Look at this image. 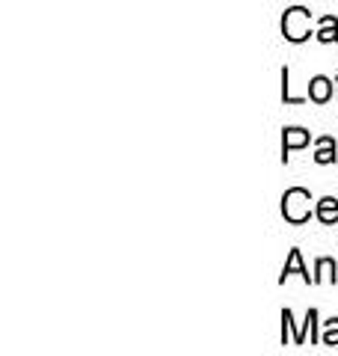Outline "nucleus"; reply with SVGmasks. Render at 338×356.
Returning <instances> with one entry per match:
<instances>
[{
	"mask_svg": "<svg viewBox=\"0 0 338 356\" xmlns=\"http://www.w3.org/2000/svg\"><path fill=\"white\" fill-rule=\"evenodd\" d=\"M291 273H300L303 280L314 285V276H309V270H306V267H303V255H300V250H291V255H288L285 267H282V276H279V282H285Z\"/></svg>",
	"mask_w": 338,
	"mask_h": 356,
	"instance_id": "obj_5",
	"label": "nucleus"
},
{
	"mask_svg": "<svg viewBox=\"0 0 338 356\" xmlns=\"http://www.w3.org/2000/svg\"><path fill=\"white\" fill-rule=\"evenodd\" d=\"M318 39H321V42H338V18H335V15H323V18H321Z\"/></svg>",
	"mask_w": 338,
	"mask_h": 356,
	"instance_id": "obj_9",
	"label": "nucleus"
},
{
	"mask_svg": "<svg viewBox=\"0 0 338 356\" xmlns=\"http://www.w3.org/2000/svg\"><path fill=\"white\" fill-rule=\"evenodd\" d=\"M282 36L288 42H306L312 36V13L303 6H291L282 18Z\"/></svg>",
	"mask_w": 338,
	"mask_h": 356,
	"instance_id": "obj_2",
	"label": "nucleus"
},
{
	"mask_svg": "<svg viewBox=\"0 0 338 356\" xmlns=\"http://www.w3.org/2000/svg\"><path fill=\"white\" fill-rule=\"evenodd\" d=\"M335 81H338V77H335ZM335 86H338V83H335Z\"/></svg>",
	"mask_w": 338,
	"mask_h": 356,
	"instance_id": "obj_13",
	"label": "nucleus"
},
{
	"mask_svg": "<svg viewBox=\"0 0 338 356\" xmlns=\"http://www.w3.org/2000/svg\"><path fill=\"white\" fill-rule=\"evenodd\" d=\"M303 336H309L312 341H318V312L309 309L306 315V324H303Z\"/></svg>",
	"mask_w": 338,
	"mask_h": 356,
	"instance_id": "obj_11",
	"label": "nucleus"
},
{
	"mask_svg": "<svg viewBox=\"0 0 338 356\" xmlns=\"http://www.w3.org/2000/svg\"><path fill=\"white\" fill-rule=\"evenodd\" d=\"M318 220L323 222V226H335L338 222V199H332V196H323L321 202H318Z\"/></svg>",
	"mask_w": 338,
	"mask_h": 356,
	"instance_id": "obj_6",
	"label": "nucleus"
},
{
	"mask_svg": "<svg viewBox=\"0 0 338 356\" xmlns=\"http://www.w3.org/2000/svg\"><path fill=\"white\" fill-rule=\"evenodd\" d=\"M314 161H318V163H332V161H338V152H335V140H332V137H321V140H318V152H314Z\"/></svg>",
	"mask_w": 338,
	"mask_h": 356,
	"instance_id": "obj_7",
	"label": "nucleus"
},
{
	"mask_svg": "<svg viewBox=\"0 0 338 356\" xmlns=\"http://www.w3.org/2000/svg\"><path fill=\"white\" fill-rule=\"evenodd\" d=\"M309 202H312V193L306 187H291V191H285V196H282V217L288 222H294V226H300V222H306L312 217Z\"/></svg>",
	"mask_w": 338,
	"mask_h": 356,
	"instance_id": "obj_1",
	"label": "nucleus"
},
{
	"mask_svg": "<svg viewBox=\"0 0 338 356\" xmlns=\"http://www.w3.org/2000/svg\"><path fill=\"white\" fill-rule=\"evenodd\" d=\"M282 102H285V104H303V98L291 95V83H288V69H282Z\"/></svg>",
	"mask_w": 338,
	"mask_h": 356,
	"instance_id": "obj_12",
	"label": "nucleus"
},
{
	"mask_svg": "<svg viewBox=\"0 0 338 356\" xmlns=\"http://www.w3.org/2000/svg\"><path fill=\"white\" fill-rule=\"evenodd\" d=\"M323 344H330V348H335L338 344V318L332 321H326V327H323V336H321Z\"/></svg>",
	"mask_w": 338,
	"mask_h": 356,
	"instance_id": "obj_10",
	"label": "nucleus"
},
{
	"mask_svg": "<svg viewBox=\"0 0 338 356\" xmlns=\"http://www.w3.org/2000/svg\"><path fill=\"white\" fill-rule=\"evenodd\" d=\"M309 98L314 104H326L332 98V81L330 77H323V74H318V77H312L309 81Z\"/></svg>",
	"mask_w": 338,
	"mask_h": 356,
	"instance_id": "obj_4",
	"label": "nucleus"
},
{
	"mask_svg": "<svg viewBox=\"0 0 338 356\" xmlns=\"http://www.w3.org/2000/svg\"><path fill=\"white\" fill-rule=\"evenodd\" d=\"M309 140H312L309 131H303V128H285V134H282V161L288 163V154L294 152V149L309 146Z\"/></svg>",
	"mask_w": 338,
	"mask_h": 356,
	"instance_id": "obj_3",
	"label": "nucleus"
},
{
	"mask_svg": "<svg viewBox=\"0 0 338 356\" xmlns=\"http://www.w3.org/2000/svg\"><path fill=\"white\" fill-rule=\"evenodd\" d=\"M314 270H318V276H314V285L318 282H335L338 276H335V261L332 259H318V264H314Z\"/></svg>",
	"mask_w": 338,
	"mask_h": 356,
	"instance_id": "obj_8",
	"label": "nucleus"
}]
</instances>
